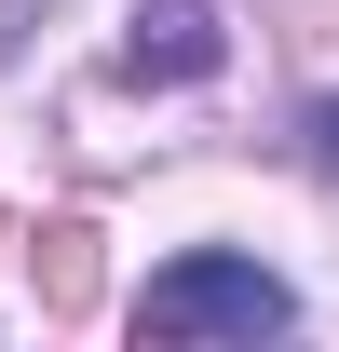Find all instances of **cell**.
<instances>
[{
	"label": "cell",
	"instance_id": "6da1fadb",
	"mask_svg": "<svg viewBox=\"0 0 339 352\" xmlns=\"http://www.w3.org/2000/svg\"><path fill=\"white\" fill-rule=\"evenodd\" d=\"M298 298L285 271L231 258V244H190L176 271H150V298H136V339H285Z\"/></svg>",
	"mask_w": 339,
	"mask_h": 352
},
{
	"label": "cell",
	"instance_id": "7a4b0ae2",
	"mask_svg": "<svg viewBox=\"0 0 339 352\" xmlns=\"http://www.w3.org/2000/svg\"><path fill=\"white\" fill-rule=\"evenodd\" d=\"M217 0H136V28H123V68L136 82H204L217 68Z\"/></svg>",
	"mask_w": 339,
	"mask_h": 352
},
{
	"label": "cell",
	"instance_id": "3957f363",
	"mask_svg": "<svg viewBox=\"0 0 339 352\" xmlns=\"http://www.w3.org/2000/svg\"><path fill=\"white\" fill-rule=\"evenodd\" d=\"M312 149H326V163H339V95H326V109H312Z\"/></svg>",
	"mask_w": 339,
	"mask_h": 352
}]
</instances>
